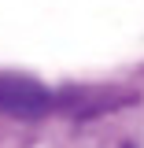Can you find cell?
Listing matches in <instances>:
<instances>
[{
    "label": "cell",
    "mask_w": 144,
    "mask_h": 148,
    "mask_svg": "<svg viewBox=\"0 0 144 148\" xmlns=\"http://www.w3.org/2000/svg\"><path fill=\"white\" fill-rule=\"evenodd\" d=\"M52 104H55V96L37 78L15 74V71L0 74V115H11V119H44L52 111Z\"/></svg>",
    "instance_id": "6da1fadb"
}]
</instances>
